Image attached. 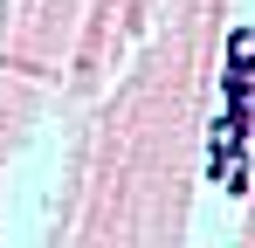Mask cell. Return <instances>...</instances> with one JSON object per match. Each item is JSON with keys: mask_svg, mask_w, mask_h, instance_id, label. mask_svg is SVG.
I'll return each instance as SVG.
<instances>
[{"mask_svg": "<svg viewBox=\"0 0 255 248\" xmlns=\"http://www.w3.org/2000/svg\"><path fill=\"white\" fill-rule=\"evenodd\" d=\"M221 97H228V111H221V118H228V124H242V131H255V28H242V35L228 41Z\"/></svg>", "mask_w": 255, "mask_h": 248, "instance_id": "1", "label": "cell"}]
</instances>
